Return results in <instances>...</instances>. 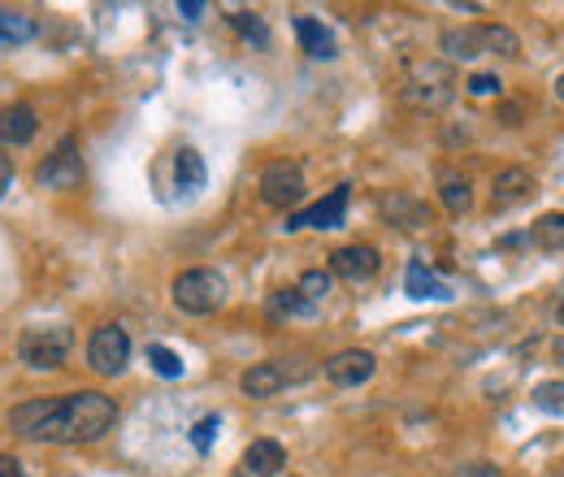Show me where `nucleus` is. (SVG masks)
<instances>
[{
    "mask_svg": "<svg viewBox=\"0 0 564 477\" xmlns=\"http://www.w3.org/2000/svg\"><path fill=\"white\" fill-rule=\"evenodd\" d=\"M113 421H118V404L105 391L26 400L9 412V425L35 443H96L113 430Z\"/></svg>",
    "mask_w": 564,
    "mask_h": 477,
    "instance_id": "obj_1",
    "label": "nucleus"
},
{
    "mask_svg": "<svg viewBox=\"0 0 564 477\" xmlns=\"http://www.w3.org/2000/svg\"><path fill=\"white\" fill-rule=\"evenodd\" d=\"M452 96H456V69L447 62H417V66H409L404 83H400V100L417 113L447 109Z\"/></svg>",
    "mask_w": 564,
    "mask_h": 477,
    "instance_id": "obj_2",
    "label": "nucleus"
},
{
    "mask_svg": "<svg viewBox=\"0 0 564 477\" xmlns=\"http://www.w3.org/2000/svg\"><path fill=\"white\" fill-rule=\"evenodd\" d=\"M170 300H174V308L187 313V317H209V313H217V308L226 304V278L217 270L178 273L174 286H170Z\"/></svg>",
    "mask_w": 564,
    "mask_h": 477,
    "instance_id": "obj_3",
    "label": "nucleus"
},
{
    "mask_svg": "<svg viewBox=\"0 0 564 477\" xmlns=\"http://www.w3.org/2000/svg\"><path fill=\"white\" fill-rule=\"evenodd\" d=\"M70 351H74L70 326H31L18 339V360L26 369H44V373L48 369H62L70 360Z\"/></svg>",
    "mask_w": 564,
    "mask_h": 477,
    "instance_id": "obj_4",
    "label": "nucleus"
},
{
    "mask_svg": "<svg viewBox=\"0 0 564 477\" xmlns=\"http://www.w3.org/2000/svg\"><path fill=\"white\" fill-rule=\"evenodd\" d=\"M131 360V335L122 326H100L91 330V343H87V365L100 373V378H118Z\"/></svg>",
    "mask_w": 564,
    "mask_h": 477,
    "instance_id": "obj_5",
    "label": "nucleus"
},
{
    "mask_svg": "<svg viewBox=\"0 0 564 477\" xmlns=\"http://www.w3.org/2000/svg\"><path fill=\"white\" fill-rule=\"evenodd\" d=\"M35 183L40 187H48V192H74L78 183H83V156H78V139L66 135L48 156H44V165H40V174H35Z\"/></svg>",
    "mask_w": 564,
    "mask_h": 477,
    "instance_id": "obj_6",
    "label": "nucleus"
},
{
    "mask_svg": "<svg viewBox=\"0 0 564 477\" xmlns=\"http://www.w3.org/2000/svg\"><path fill=\"white\" fill-rule=\"evenodd\" d=\"M304 192H308V183H304L300 161H274V165H265V174H261V200L270 208H295L304 200Z\"/></svg>",
    "mask_w": 564,
    "mask_h": 477,
    "instance_id": "obj_7",
    "label": "nucleus"
},
{
    "mask_svg": "<svg viewBox=\"0 0 564 477\" xmlns=\"http://www.w3.org/2000/svg\"><path fill=\"white\" fill-rule=\"evenodd\" d=\"M348 200H352V187L339 183L335 192H326V200L291 213V217H286V230H335V226H344V217H348Z\"/></svg>",
    "mask_w": 564,
    "mask_h": 477,
    "instance_id": "obj_8",
    "label": "nucleus"
},
{
    "mask_svg": "<svg viewBox=\"0 0 564 477\" xmlns=\"http://www.w3.org/2000/svg\"><path fill=\"white\" fill-rule=\"evenodd\" d=\"M378 270H382V257L369 243H348V248H335L330 252V278H339L348 286H360V282L378 278Z\"/></svg>",
    "mask_w": 564,
    "mask_h": 477,
    "instance_id": "obj_9",
    "label": "nucleus"
},
{
    "mask_svg": "<svg viewBox=\"0 0 564 477\" xmlns=\"http://www.w3.org/2000/svg\"><path fill=\"white\" fill-rule=\"evenodd\" d=\"M373 369H378V360H373V351H365V347H348V351H335V356L322 360V373H326L335 387H365V382L373 378Z\"/></svg>",
    "mask_w": 564,
    "mask_h": 477,
    "instance_id": "obj_10",
    "label": "nucleus"
},
{
    "mask_svg": "<svg viewBox=\"0 0 564 477\" xmlns=\"http://www.w3.org/2000/svg\"><path fill=\"white\" fill-rule=\"evenodd\" d=\"M438 53L447 62H478L487 53V22H474V26H452L438 35Z\"/></svg>",
    "mask_w": 564,
    "mask_h": 477,
    "instance_id": "obj_11",
    "label": "nucleus"
},
{
    "mask_svg": "<svg viewBox=\"0 0 564 477\" xmlns=\"http://www.w3.org/2000/svg\"><path fill=\"white\" fill-rule=\"evenodd\" d=\"M286 387H291V378H286L282 360H261V365H252V369L239 373V391L248 400H274Z\"/></svg>",
    "mask_w": 564,
    "mask_h": 477,
    "instance_id": "obj_12",
    "label": "nucleus"
},
{
    "mask_svg": "<svg viewBox=\"0 0 564 477\" xmlns=\"http://www.w3.org/2000/svg\"><path fill=\"white\" fill-rule=\"evenodd\" d=\"M539 192V183H534V174L530 170H521V165H508V170H499L491 183V208H512L521 205V200H530Z\"/></svg>",
    "mask_w": 564,
    "mask_h": 477,
    "instance_id": "obj_13",
    "label": "nucleus"
},
{
    "mask_svg": "<svg viewBox=\"0 0 564 477\" xmlns=\"http://www.w3.org/2000/svg\"><path fill=\"white\" fill-rule=\"evenodd\" d=\"M378 213H382L391 226H400V230H422V226H430V208H425L417 196H409V192H387V196L378 200Z\"/></svg>",
    "mask_w": 564,
    "mask_h": 477,
    "instance_id": "obj_14",
    "label": "nucleus"
},
{
    "mask_svg": "<svg viewBox=\"0 0 564 477\" xmlns=\"http://www.w3.org/2000/svg\"><path fill=\"white\" fill-rule=\"evenodd\" d=\"M286 469V447L279 438H257L243 452V477H279Z\"/></svg>",
    "mask_w": 564,
    "mask_h": 477,
    "instance_id": "obj_15",
    "label": "nucleus"
},
{
    "mask_svg": "<svg viewBox=\"0 0 564 477\" xmlns=\"http://www.w3.org/2000/svg\"><path fill=\"white\" fill-rule=\"evenodd\" d=\"M35 131H40V122H35V109H31V105H9V109H0V143H4V148L31 143Z\"/></svg>",
    "mask_w": 564,
    "mask_h": 477,
    "instance_id": "obj_16",
    "label": "nucleus"
},
{
    "mask_svg": "<svg viewBox=\"0 0 564 477\" xmlns=\"http://www.w3.org/2000/svg\"><path fill=\"white\" fill-rule=\"evenodd\" d=\"M438 200L452 217H465L474 208V183L460 170H438Z\"/></svg>",
    "mask_w": 564,
    "mask_h": 477,
    "instance_id": "obj_17",
    "label": "nucleus"
},
{
    "mask_svg": "<svg viewBox=\"0 0 564 477\" xmlns=\"http://www.w3.org/2000/svg\"><path fill=\"white\" fill-rule=\"evenodd\" d=\"M295 35H300V48H304L313 62H335V35H330L317 18L300 13V18H295Z\"/></svg>",
    "mask_w": 564,
    "mask_h": 477,
    "instance_id": "obj_18",
    "label": "nucleus"
},
{
    "mask_svg": "<svg viewBox=\"0 0 564 477\" xmlns=\"http://www.w3.org/2000/svg\"><path fill=\"white\" fill-rule=\"evenodd\" d=\"M174 183H178L183 196H196L209 183V170H205V161H200L196 148H178V156H174Z\"/></svg>",
    "mask_w": 564,
    "mask_h": 477,
    "instance_id": "obj_19",
    "label": "nucleus"
},
{
    "mask_svg": "<svg viewBox=\"0 0 564 477\" xmlns=\"http://www.w3.org/2000/svg\"><path fill=\"white\" fill-rule=\"evenodd\" d=\"M330 286H335L330 270H304V273H300V282H295V295L304 300V308H308V313H317V308L326 304Z\"/></svg>",
    "mask_w": 564,
    "mask_h": 477,
    "instance_id": "obj_20",
    "label": "nucleus"
},
{
    "mask_svg": "<svg viewBox=\"0 0 564 477\" xmlns=\"http://www.w3.org/2000/svg\"><path fill=\"white\" fill-rule=\"evenodd\" d=\"M35 35V18L22 9H0V44H26Z\"/></svg>",
    "mask_w": 564,
    "mask_h": 477,
    "instance_id": "obj_21",
    "label": "nucleus"
},
{
    "mask_svg": "<svg viewBox=\"0 0 564 477\" xmlns=\"http://www.w3.org/2000/svg\"><path fill=\"white\" fill-rule=\"evenodd\" d=\"M530 239L543 248V252H564V213H543L530 230Z\"/></svg>",
    "mask_w": 564,
    "mask_h": 477,
    "instance_id": "obj_22",
    "label": "nucleus"
},
{
    "mask_svg": "<svg viewBox=\"0 0 564 477\" xmlns=\"http://www.w3.org/2000/svg\"><path fill=\"white\" fill-rule=\"evenodd\" d=\"M404 286H409V295H413V300H443V295H447V286L425 270L422 261H413V265H409V282H404Z\"/></svg>",
    "mask_w": 564,
    "mask_h": 477,
    "instance_id": "obj_23",
    "label": "nucleus"
},
{
    "mask_svg": "<svg viewBox=\"0 0 564 477\" xmlns=\"http://www.w3.org/2000/svg\"><path fill=\"white\" fill-rule=\"evenodd\" d=\"M148 365H152V373L156 378H165V382H174V378H183V356L178 351H170V347H161V343H148Z\"/></svg>",
    "mask_w": 564,
    "mask_h": 477,
    "instance_id": "obj_24",
    "label": "nucleus"
},
{
    "mask_svg": "<svg viewBox=\"0 0 564 477\" xmlns=\"http://www.w3.org/2000/svg\"><path fill=\"white\" fill-rule=\"evenodd\" d=\"M230 26H235L243 40H252V44H270V26H265V18H261V13H252V9L230 13Z\"/></svg>",
    "mask_w": 564,
    "mask_h": 477,
    "instance_id": "obj_25",
    "label": "nucleus"
},
{
    "mask_svg": "<svg viewBox=\"0 0 564 477\" xmlns=\"http://www.w3.org/2000/svg\"><path fill=\"white\" fill-rule=\"evenodd\" d=\"M487 53H495V57H521L517 31H508V26H499V22H487Z\"/></svg>",
    "mask_w": 564,
    "mask_h": 477,
    "instance_id": "obj_26",
    "label": "nucleus"
},
{
    "mask_svg": "<svg viewBox=\"0 0 564 477\" xmlns=\"http://www.w3.org/2000/svg\"><path fill=\"white\" fill-rule=\"evenodd\" d=\"M530 400L543 412H564V382H539Z\"/></svg>",
    "mask_w": 564,
    "mask_h": 477,
    "instance_id": "obj_27",
    "label": "nucleus"
},
{
    "mask_svg": "<svg viewBox=\"0 0 564 477\" xmlns=\"http://www.w3.org/2000/svg\"><path fill=\"white\" fill-rule=\"evenodd\" d=\"M452 477H508V474L499 465H491V460H469V465H456Z\"/></svg>",
    "mask_w": 564,
    "mask_h": 477,
    "instance_id": "obj_28",
    "label": "nucleus"
},
{
    "mask_svg": "<svg viewBox=\"0 0 564 477\" xmlns=\"http://www.w3.org/2000/svg\"><path fill=\"white\" fill-rule=\"evenodd\" d=\"M213 434H217V416H200V421H196V430H192V443H196V452H209Z\"/></svg>",
    "mask_w": 564,
    "mask_h": 477,
    "instance_id": "obj_29",
    "label": "nucleus"
},
{
    "mask_svg": "<svg viewBox=\"0 0 564 477\" xmlns=\"http://www.w3.org/2000/svg\"><path fill=\"white\" fill-rule=\"evenodd\" d=\"M465 87H469L474 96H499V87H503V83H499L495 74H469V83H465Z\"/></svg>",
    "mask_w": 564,
    "mask_h": 477,
    "instance_id": "obj_30",
    "label": "nucleus"
},
{
    "mask_svg": "<svg viewBox=\"0 0 564 477\" xmlns=\"http://www.w3.org/2000/svg\"><path fill=\"white\" fill-rule=\"evenodd\" d=\"M9 183H13V161H9V152L0 148V196L9 192Z\"/></svg>",
    "mask_w": 564,
    "mask_h": 477,
    "instance_id": "obj_31",
    "label": "nucleus"
},
{
    "mask_svg": "<svg viewBox=\"0 0 564 477\" xmlns=\"http://www.w3.org/2000/svg\"><path fill=\"white\" fill-rule=\"evenodd\" d=\"M0 477H26V474H22V460L0 452Z\"/></svg>",
    "mask_w": 564,
    "mask_h": 477,
    "instance_id": "obj_32",
    "label": "nucleus"
},
{
    "mask_svg": "<svg viewBox=\"0 0 564 477\" xmlns=\"http://www.w3.org/2000/svg\"><path fill=\"white\" fill-rule=\"evenodd\" d=\"M178 13H187V18H200V13H205V4H200V0H178Z\"/></svg>",
    "mask_w": 564,
    "mask_h": 477,
    "instance_id": "obj_33",
    "label": "nucleus"
},
{
    "mask_svg": "<svg viewBox=\"0 0 564 477\" xmlns=\"http://www.w3.org/2000/svg\"><path fill=\"white\" fill-rule=\"evenodd\" d=\"M499 118H503V127H521V122H517V118H521V109H517V105H503V109H499Z\"/></svg>",
    "mask_w": 564,
    "mask_h": 477,
    "instance_id": "obj_34",
    "label": "nucleus"
},
{
    "mask_svg": "<svg viewBox=\"0 0 564 477\" xmlns=\"http://www.w3.org/2000/svg\"><path fill=\"white\" fill-rule=\"evenodd\" d=\"M552 356H556V365H564V335L556 343H552Z\"/></svg>",
    "mask_w": 564,
    "mask_h": 477,
    "instance_id": "obj_35",
    "label": "nucleus"
},
{
    "mask_svg": "<svg viewBox=\"0 0 564 477\" xmlns=\"http://www.w3.org/2000/svg\"><path fill=\"white\" fill-rule=\"evenodd\" d=\"M556 96H561V100H564V74H561V78H556Z\"/></svg>",
    "mask_w": 564,
    "mask_h": 477,
    "instance_id": "obj_36",
    "label": "nucleus"
},
{
    "mask_svg": "<svg viewBox=\"0 0 564 477\" xmlns=\"http://www.w3.org/2000/svg\"><path fill=\"white\" fill-rule=\"evenodd\" d=\"M556 322L564 326V300H561V308H556Z\"/></svg>",
    "mask_w": 564,
    "mask_h": 477,
    "instance_id": "obj_37",
    "label": "nucleus"
}]
</instances>
